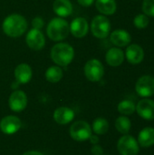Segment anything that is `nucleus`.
<instances>
[{
    "label": "nucleus",
    "mask_w": 154,
    "mask_h": 155,
    "mask_svg": "<svg viewBox=\"0 0 154 155\" xmlns=\"http://www.w3.org/2000/svg\"><path fill=\"white\" fill-rule=\"evenodd\" d=\"M143 11L147 16L154 17V0H144L143 3Z\"/></svg>",
    "instance_id": "nucleus-27"
},
{
    "label": "nucleus",
    "mask_w": 154,
    "mask_h": 155,
    "mask_svg": "<svg viewBox=\"0 0 154 155\" xmlns=\"http://www.w3.org/2000/svg\"><path fill=\"white\" fill-rule=\"evenodd\" d=\"M77 2L79 3V5H81L82 6L84 7H88L90 5H92L94 2V0H77Z\"/></svg>",
    "instance_id": "nucleus-30"
},
{
    "label": "nucleus",
    "mask_w": 154,
    "mask_h": 155,
    "mask_svg": "<svg viewBox=\"0 0 154 155\" xmlns=\"http://www.w3.org/2000/svg\"><path fill=\"white\" fill-rule=\"evenodd\" d=\"M84 70L86 78L91 82H99L104 74L103 65L97 59H91L87 61Z\"/></svg>",
    "instance_id": "nucleus-7"
},
{
    "label": "nucleus",
    "mask_w": 154,
    "mask_h": 155,
    "mask_svg": "<svg viewBox=\"0 0 154 155\" xmlns=\"http://www.w3.org/2000/svg\"><path fill=\"white\" fill-rule=\"evenodd\" d=\"M137 94L142 97H150L154 94V77L151 75H143L140 77L135 84Z\"/></svg>",
    "instance_id": "nucleus-8"
},
{
    "label": "nucleus",
    "mask_w": 154,
    "mask_h": 155,
    "mask_svg": "<svg viewBox=\"0 0 154 155\" xmlns=\"http://www.w3.org/2000/svg\"><path fill=\"white\" fill-rule=\"evenodd\" d=\"M50 54L55 64L58 66H67L74 57V49L67 43H59L52 47Z\"/></svg>",
    "instance_id": "nucleus-2"
},
{
    "label": "nucleus",
    "mask_w": 154,
    "mask_h": 155,
    "mask_svg": "<svg viewBox=\"0 0 154 155\" xmlns=\"http://www.w3.org/2000/svg\"><path fill=\"white\" fill-rule=\"evenodd\" d=\"M89 30V25L84 17L74 18L70 25V32L76 38L84 37Z\"/></svg>",
    "instance_id": "nucleus-13"
},
{
    "label": "nucleus",
    "mask_w": 154,
    "mask_h": 155,
    "mask_svg": "<svg viewBox=\"0 0 154 155\" xmlns=\"http://www.w3.org/2000/svg\"><path fill=\"white\" fill-rule=\"evenodd\" d=\"M92 130L97 135H103L109 130V123L104 118L102 117L96 118L93 123Z\"/></svg>",
    "instance_id": "nucleus-23"
},
{
    "label": "nucleus",
    "mask_w": 154,
    "mask_h": 155,
    "mask_svg": "<svg viewBox=\"0 0 154 155\" xmlns=\"http://www.w3.org/2000/svg\"><path fill=\"white\" fill-rule=\"evenodd\" d=\"M70 33L69 24L62 17L53 18L46 27L47 36L55 42L65 39Z\"/></svg>",
    "instance_id": "nucleus-3"
},
{
    "label": "nucleus",
    "mask_w": 154,
    "mask_h": 155,
    "mask_svg": "<svg viewBox=\"0 0 154 155\" xmlns=\"http://www.w3.org/2000/svg\"><path fill=\"white\" fill-rule=\"evenodd\" d=\"M138 143L143 148H148L154 145V128L145 127L138 135Z\"/></svg>",
    "instance_id": "nucleus-20"
},
{
    "label": "nucleus",
    "mask_w": 154,
    "mask_h": 155,
    "mask_svg": "<svg viewBox=\"0 0 154 155\" xmlns=\"http://www.w3.org/2000/svg\"><path fill=\"white\" fill-rule=\"evenodd\" d=\"M45 78L50 83H57L63 78V70L60 66L54 65L49 67L45 72Z\"/></svg>",
    "instance_id": "nucleus-22"
},
{
    "label": "nucleus",
    "mask_w": 154,
    "mask_h": 155,
    "mask_svg": "<svg viewBox=\"0 0 154 155\" xmlns=\"http://www.w3.org/2000/svg\"><path fill=\"white\" fill-rule=\"evenodd\" d=\"M8 104L12 111L16 113L22 112L27 105V96L23 91H14L8 99Z\"/></svg>",
    "instance_id": "nucleus-10"
},
{
    "label": "nucleus",
    "mask_w": 154,
    "mask_h": 155,
    "mask_svg": "<svg viewBox=\"0 0 154 155\" xmlns=\"http://www.w3.org/2000/svg\"><path fill=\"white\" fill-rule=\"evenodd\" d=\"M136 112L144 120H154V101L148 98L142 99L136 105Z\"/></svg>",
    "instance_id": "nucleus-12"
},
{
    "label": "nucleus",
    "mask_w": 154,
    "mask_h": 155,
    "mask_svg": "<svg viewBox=\"0 0 154 155\" xmlns=\"http://www.w3.org/2000/svg\"><path fill=\"white\" fill-rule=\"evenodd\" d=\"M25 42L29 48L34 51H39L44 48L45 45V38L41 30L32 28L26 35Z\"/></svg>",
    "instance_id": "nucleus-9"
},
{
    "label": "nucleus",
    "mask_w": 154,
    "mask_h": 155,
    "mask_svg": "<svg viewBox=\"0 0 154 155\" xmlns=\"http://www.w3.org/2000/svg\"><path fill=\"white\" fill-rule=\"evenodd\" d=\"M125 56L130 64H138L142 63L144 58V51L140 45L136 44H133L127 47L125 52Z\"/></svg>",
    "instance_id": "nucleus-14"
},
{
    "label": "nucleus",
    "mask_w": 154,
    "mask_h": 155,
    "mask_svg": "<svg viewBox=\"0 0 154 155\" xmlns=\"http://www.w3.org/2000/svg\"><path fill=\"white\" fill-rule=\"evenodd\" d=\"M117 109H118V112L121 114H123L124 116H127V115L133 114L135 112L136 105L134 104L133 102H132L130 100H123L118 104Z\"/></svg>",
    "instance_id": "nucleus-25"
},
{
    "label": "nucleus",
    "mask_w": 154,
    "mask_h": 155,
    "mask_svg": "<svg viewBox=\"0 0 154 155\" xmlns=\"http://www.w3.org/2000/svg\"><path fill=\"white\" fill-rule=\"evenodd\" d=\"M70 136L76 142H84L92 135V128L85 121H76L70 127Z\"/></svg>",
    "instance_id": "nucleus-5"
},
{
    "label": "nucleus",
    "mask_w": 154,
    "mask_h": 155,
    "mask_svg": "<svg viewBox=\"0 0 154 155\" xmlns=\"http://www.w3.org/2000/svg\"><path fill=\"white\" fill-rule=\"evenodd\" d=\"M53 9L59 17H66L73 13V5L70 0H54Z\"/></svg>",
    "instance_id": "nucleus-18"
},
{
    "label": "nucleus",
    "mask_w": 154,
    "mask_h": 155,
    "mask_svg": "<svg viewBox=\"0 0 154 155\" xmlns=\"http://www.w3.org/2000/svg\"><path fill=\"white\" fill-rule=\"evenodd\" d=\"M110 40L114 45L118 47H124L131 43L132 38L127 31L123 29H117L111 34Z\"/></svg>",
    "instance_id": "nucleus-16"
},
{
    "label": "nucleus",
    "mask_w": 154,
    "mask_h": 155,
    "mask_svg": "<svg viewBox=\"0 0 154 155\" xmlns=\"http://www.w3.org/2000/svg\"><path fill=\"white\" fill-rule=\"evenodd\" d=\"M26 19L19 14H12L5 18L2 28L4 33L13 38L20 37L27 29Z\"/></svg>",
    "instance_id": "nucleus-1"
},
{
    "label": "nucleus",
    "mask_w": 154,
    "mask_h": 155,
    "mask_svg": "<svg viewBox=\"0 0 154 155\" xmlns=\"http://www.w3.org/2000/svg\"><path fill=\"white\" fill-rule=\"evenodd\" d=\"M95 6L101 14L106 15H113L117 8L115 0H96Z\"/></svg>",
    "instance_id": "nucleus-21"
},
{
    "label": "nucleus",
    "mask_w": 154,
    "mask_h": 155,
    "mask_svg": "<svg viewBox=\"0 0 154 155\" xmlns=\"http://www.w3.org/2000/svg\"><path fill=\"white\" fill-rule=\"evenodd\" d=\"M33 75L32 68L27 64H20L15 69V77L18 84H27Z\"/></svg>",
    "instance_id": "nucleus-15"
},
{
    "label": "nucleus",
    "mask_w": 154,
    "mask_h": 155,
    "mask_svg": "<svg viewBox=\"0 0 154 155\" xmlns=\"http://www.w3.org/2000/svg\"><path fill=\"white\" fill-rule=\"evenodd\" d=\"M115 128L119 133L123 134H127L131 131L132 123L127 116H120L115 121Z\"/></svg>",
    "instance_id": "nucleus-24"
},
{
    "label": "nucleus",
    "mask_w": 154,
    "mask_h": 155,
    "mask_svg": "<svg viewBox=\"0 0 154 155\" xmlns=\"http://www.w3.org/2000/svg\"><path fill=\"white\" fill-rule=\"evenodd\" d=\"M133 24L138 29H144L149 25V18L146 15L139 14L134 17Z\"/></svg>",
    "instance_id": "nucleus-26"
},
{
    "label": "nucleus",
    "mask_w": 154,
    "mask_h": 155,
    "mask_svg": "<svg viewBox=\"0 0 154 155\" xmlns=\"http://www.w3.org/2000/svg\"><path fill=\"white\" fill-rule=\"evenodd\" d=\"M117 149L121 155H137L140 151V145L134 137L124 134L119 139Z\"/></svg>",
    "instance_id": "nucleus-6"
},
{
    "label": "nucleus",
    "mask_w": 154,
    "mask_h": 155,
    "mask_svg": "<svg viewBox=\"0 0 154 155\" xmlns=\"http://www.w3.org/2000/svg\"><path fill=\"white\" fill-rule=\"evenodd\" d=\"M111 30V23L104 15H96L91 24V31L96 38H105L109 35Z\"/></svg>",
    "instance_id": "nucleus-4"
},
{
    "label": "nucleus",
    "mask_w": 154,
    "mask_h": 155,
    "mask_svg": "<svg viewBox=\"0 0 154 155\" xmlns=\"http://www.w3.org/2000/svg\"><path fill=\"white\" fill-rule=\"evenodd\" d=\"M92 153H93V155H103V150L100 145L93 144V146L92 147Z\"/></svg>",
    "instance_id": "nucleus-29"
},
{
    "label": "nucleus",
    "mask_w": 154,
    "mask_h": 155,
    "mask_svg": "<svg viewBox=\"0 0 154 155\" xmlns=\"http://www.w3.org/2000/svg\"><path fill=\"white\" fill-rule=\"evenodd\" d=\"M22 123L20 119L15 115H8L4 117L0 122V130L5 134H14L19 131Z\"/></svg>",
    "instance_id": "nucleus-11"
},
{
    "label": "nucleus",
    "mask_w": 154,
    "mask_h": 155,
    "mask_svg": "<svg viewBox=\"0 0 154 155\" xmlns=\"http://www.w3.org/2000/svg\"><path fill=\"white\" fill-rule=\"evenodd\" d=\"M74 118V112L68 107H59L54 113V119L59 124H67Z\"/></svg>",
    "instance_id": "nucleus-17"
},
{
    "label": "nucleus",
    "mask_w": 154,
    "mask_h": 155,
    "mask_svg": "<svg viewBox=\"0 0 154 155\" xmlns=\"http://www.w3.org/2000/svg\"><path fill=\"white\" fill-rule=\"evenodd\" d=\"M23 155H44L43 153H41L40 152L37 151H30V152H26Z\"/></svg>",
    "instance_id": "nucleus-32"
},
{
    "label": "nucleus",
    "mask_w": 154,
    "mask_h": 155,
    "mask_svg": "<svg viewBox=\"0 0 154 155\" xmlns=\"http://www.w3.org/2000/svg\"><path fill=\"white\" fill-rule=\"evenodd\" d=\"M32 25H33V28L40 30L44 26V21L41 17H35L32 21Z\"/></svg>",
    "instance_id": "nucleus-28"
},
{
    "label": "nucleus",
    "mask_w": 154,
    "mask_h": 155,
    "mask_svg": "<svg viewBox=\"0 0 154 155\" xmlns=\"http://www.w3.org/2000/svg\"><path fill=\"white\" fill-rule=\"evenodd\" d=\"M90 142L93 143V144H97L99 143V137L97 134H92L89 138Z\"/></svg>",
    "instance_id": "nucleus-31"
},
{
    "label": "nucleus",
    "mask_w": 154,
    "mask_h": 155,
    "mask_svg": "<svg viewBox=\"0 0 154 155\" xmlns=\"http://www.w3.org/2000/svg\"><path fill=\"white\" fill-rule=\"evenodd\" d=\"M105 60L109 65L113 67H117L123 64L124 60V54L121 49L113 47L107 51Z\"/></svg>",
    "instance_id": "nucleus-19"
}]
</instances>
